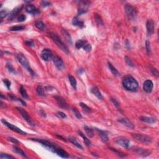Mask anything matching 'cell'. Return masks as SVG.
<instances>
[{
    "mask_svg": "<svg viewBox=\"0 0 159 159\" xmlns=\"http://www.w3.org/2000/svg\"><path fill=\"white\" fill-rule=\"evenodd\" d=\"M86 42H87V41H86V40H83L80 39V40H78V41L76 42L75 47H77V49H78L83 48L84 46H85V45L86 44Z\"/></svg>",
    "mask_w": 159,
    "mask_h": 159,
    "instance_id": "f546056e",
    "label": "cell"
},
{
    "mask_svg": "<svg viewBox=\"0 0 159 159\" xmlns=\"http://www.w3.org/2000/svg\"><path fill=\"white\" fill-rule=\"evenodd\" d=\"M2 121V123H3L5 125V126H7L8 128L10 129L11 130H13V131L16 132L18 133V134H22V135H26V134H27V133L26 132L22 130L21 129H19V127H17V126H14V125L12 124H11V123H9L8 122L6 121H5V119H2V121Z\"/></svg>",
    "mask_w": 159,
    "mask_h": 159,
    "instance_id": "30bf717a",
    "label": "cell"
},
{
    "mask_svg": "<svg viewBox=\"0 0 159 159\" xmlns=\"http://www.w3.org/2000/svg\"><path fill=\"white\" fill-rule=\"evenodd\" d=\"M118 122L120 123H121L122 124L124 125L125 126L127 127L128 128L130 129H134L135 128V126L127 118H121V119H119L118 120Z\"/></svg>",
    "mask_w": 159,
    "mask_h": 159,
    "instance_id": "e0dca14e",
    "label": "cell"
},
{
    "mask_svg": "<svg viewBox=\"0 0 159 159\" xmlns=\"http://www.w3.org/2000/svg\"><path fill=\"white\" fill-rule=\"evenodd\" d=\"M22 7H23L22 6H19V7L16 8L15 9H13V10L10 13H9V14L8 15V20H9V21H12V20L14 19L15 17L18 15L19 13V12L22 10Z\"/></svg>",
    "mask_w": 159,
    "mask_h": 159,
    "instance_id": "9a60e30c",
    "label": "cell"
},
{
    "mask_svg": "<svg viewBox=\"0 0 159 159\" xmlns=\"http://www.w3.org/2000/svg\"><path fill=\"white\" fill-rule=\"evenodd\" d=\"M25 43H26L27 46H30V47H34V42L32 40H28L25 42Z\"/></svg>",
    "mask_w": 159,
    "mask_h": 159,
    "instance_id": "c3c4849f",
    "label": "cell"
},
{
    "mask_svg": "<svg viewBox=\"0 0 159 159\" xmlns=\"http://www.w3.org/2000/svg\"><path fill=\"white\" fill-rule=\"evenodd\" d=\"M53 62L57 69L59 70H62L65 68V65L62 58L58 56H55L53 58Z\"/></svg>",
    "mask_w": 159,
    "mask_h": 159,
    "instance_id": "7c38bea8",
    "label": "cell"
},
{
    "mask_svg": "<svg viewBox=\"0 0 159 159\" xmlns=\"http://www.w3.org/2000/svg\"><path fill=\"white\" fill-rule=\"evenodd\" d=\"M62 35H63L64 39H65V40H66L68 43H70V45L72 44V39L70 34L69 33V32H68V31L65 29H62Z\"/></svg>",
    "mask_w": 159,
    "mask_h": 159,
    "instance_id": "ffe728a7",
    "label": "cell"
},
{
    "mask_svg": "<svg viewBox=\"0 0 159 159\" xmlns=\"http://www.w3.org/2000/svg\"><path fill=\"white\" fill-rule=\"evenodd\" d=\"M94 17H95V21L96 22V23H97V24H98L99 26H103V19H102V18L101 17V16H100V15L96 14V13H95V14H94Z\"/></svg>",
    "mask_w": 159,
    "mask_h": 159,
    "instance_id": "d6a6232c",
    "label": "cell"
},
{
    "mask_svg": "<svg viewBox=\"0 0 159 159\" xmlns=\"http://www.w3.org/2000/svg\"><path fill=\"white\" fill-rule=\"evenodd\" d=\"M132 137L135 139L136 141H139L145 144H149L152 142V138L149 135L142 134H131Z\"/></svg>",
    "mask_w": 159,
    "mask_h": 159,
    "instance_id": "277c9868",
    "label": "cell"
},
{
    "mask_svg": "<svg viewBox=\"0 0 159 159\" xmlns=\"http://www.w3.org/2000/svg\"><path fill=\"white\" fill-rule=\"evenodd\" d=\"M3 83H5V85H6V86L7 87V88L8 89H10V87H11V81H9L8 79H4L3 80Z\"/></svg>",
    "mask_w": 159,
    "mask_h": 159,
    "instance_id": "7dc6e473",
    "label": "cell"
},
{
    "mask_svg": "<svg viewBox=\"0 0 159 159\" xmlns=\"http://www.w3.org/2000/svg\"><path fill=\"white\" fill-rule=\"evenodd\" d=\"M146 28H147V33L149 36H151L154 31L155 26L154 22L152 19H149L147 21L146 23Z\"/></svg>",
    "mask_w": 159,
    "mask_h": 159,
    "instance_id": "4fadbf2b",
    "label": "cell"
},
{
    "mask_svg": "<svg viewBox=\"0 0 159 159\" xmlns=\"http://www.w3.org/2000/svg\"><path fill=\"white\" fill-rule=\"evenodd\" d=\"M37 93L39 96H45V92H44V89L43 88V87L42 86H38L37 87Z\"/></svg>",
    "mask_w": 159,
    "mask_h": 159,
    "instance_id": "74e56055",
    "label": "cell"
},
{
    "mask_svg": "<svg viewBox=\"0 0 159 159\" xmlns=\"http://www.w3.org/2000/svg\"><path fill=\"white\" fill-rule=\"evenodd\" d=\"M40 57L42 58L44 61H49L52 59L53 58V54L52 51L49 49H44L42 51L41 54H40Z\"/></svg>",
    "mask_w": 159,
    "mask_h": 159,
    "instance_id": "8fae6325",
    "label": "cell"
},
{
    "mask_svg": "<svg viewBox=\"0 0 159 159\" xmlns=\"http://www.w3.org/2000/svg\"><path fill=\"white\" fill-rule=\"evenodd\" d=\"M99 135L101 138V140L104 142H107L109 141V138L108 136V134H107L106 132L104 131V130H99L97 129Z\"/></svg>",
    "mask_w": 159,
    "mask_h": 159,
    "instance_id": "44dd1931",
    "label": "cell"
},
{
    "mask_svg": "<svg viewBox=\"0 0 159 159\" xmlns=\"http://www.w3.org/2000/svg\"><path fill=\"white\" fill-rule=\"evenodd\" d=\"M139 119L141 121H142L149 124H153L156 123V119L153 118H150V117L141 116L139 118Z\"/></svg>",
    "mask_w": 159,
    "mask_h": 159,
    "instance_id": "603a6c76",
    "label": "cell"
},
{
    "mask_svg": "<svg viewBox=\"0 0 159 159\" xmlns=\"http://www.w3.org/2000/svg\"><path fill=\"white\" fill-rule=\"evenodd\" d=\"M55 153H56L58 156H60V157H62V158H69V153H68L66 151H65L64 150H63V149H58V148H57V149Z\"/></svg>",
    "mask_w": 159,
    "mask_h": 159,
    "instance_id": "7402d4cb",
    "label": "cell"
},
{
    "mask_svg": "<svg viewBox=\"0 0 159 159\" xmlns=\"http://www.w3.org/2000/svg\"><path fill=\"white\" fill-rule=\"evenodd\" d=\"M152 71H153V75H156L157 77H158V71H157V70H156L155 69H152Z\"/></svg>",
    "mask_w": 159,
    "mask_h": 159,
    "instance_id": "db71d44e",
    "label": "cell"
},
{
    "mask_svg": "<svg viewBox=\"0 0 159 159\" xmlns=\"http://www.w3.org/2000/svg\"><path fill=\"white\" fill-rule=\"evenodd\" d=\"M17 100H18V101H19V102H21V103H22V105H23V106H26V103L25 102H24V101H23L22 100H21V99L17 98Z\"/></svg>",
    "mask_w": 159,
    "mask_h": 159,
    "instance_id": "9f6ffc18",
    "label": "cell"
},
{
    "mask_svg": "<svg viewBox=\"0 0 159 159\" xmlns=\"http://www.w3.org/2000/svg\"><path fill=\"white\" fill-rule=\"evenodd\" d=\"M51 3L48 2V1H42V5L43 7H47V6H51Z\"/></svg>",
    "mask_w": 159,
    "mask_h": 159,
    "instance_id": "816d5d0a",
    "label": "cell"
},
{
    "mask_svg": "<svg viewBox=\"0 0 159 159\" xmlns=\"http://www.w3.org/2000/svg\"><path fill=\"white\" fill-rule=\"evenodd\" d=\"M80 106L81 107V108H82L86 112L89 113V112H91L92 111V109L89 108V107H88L86 104H85V103H80Z\"/></svg>",
    "mask_w": 159,
    "mask_h": 159,
    "instance_id": "d590c367",
    "label": "cell"
},
{
    "mask_svg": "<svg viewBox=\"0 0 159 159\" xmlns=\"http://www.w3.org/2000/svg\"><path fill=\"white\" fill-rule=\"evenodd\" d=\"M26 11L27 13L31 14H36L39 13V10L33 5H31V4L27 5L26 7Z\"/></svg>",
    "mask_w": 159,
    "mask_h": 159,
    "instance_id": "ac0fdd59",
    "label": "cell"
},
{
    "mask_svg": "<svg viewBox=\"0 0 159 159\" xmlns=\"http://www.w3.org/2000/svg\"><path fill=\"white\" fill-rule=\"evenodd\" d=\"M69 81L70 83V85L71 86L74 88L75 89H77V80H76L75 78L72 75H69Z\"/></svg>",
    "mask_w": 159,
    "mask_h": 159,
    "instance_id": "f1b7e54d",
    "label": "cell"
},
{
    "mask_svg": "<svg viewBox=\"0 0 159 159\" xmlns=\"http://www.w3.org/2000/svg\"><path fill=\"white\" fill-rule=\"evenodd\" d=\"M91 92H92V93H93L95 96H96L99 100H103V96H102L100 89H99V88H98L97 86H93V88L91 89Z\"/></svg>",
    "mask_w": 159,
    "mask_h": 159,
    "instance_id": "d6986e66",
    "label": "cell"
},
{
    "mask_svg": "<svg viewBox=\"0 0 159 159\" xmlns=\"http://www.w3.org/2000/svg\"><path fill=\"white\" fill-rule=\"evenodd\" d=\"M126 46L128 49H130V43L129 42L128 40H126Z\"/></svg>",
    "mask_w": 159,
    "mask_h": 159,
    "instance_id": "11a10c76",
    "label": "cell"
},
{
    "mask_svg": "<svg viewBox=\"0 0 159 159\" xmlns=\"http://www.w3.org/2000/svg\"><path fill=\"white\" fill-rule=\"evenodd\" d=\"M8 140H9V141H11V142H13V143H14V144L19 143V141H17L16 139H14V138H8Z\"/></svg>",
    "mask_w": 159,
    "mask_h": 159,
    "instance_id": "f5cc1de1",
    "label": "cell"
},
{
    "mask_svg": "<svg viewBox=\"0 0 159 159\" xmlns=\"http://www.w3.org/2000/svg\"><path fill=\"white\" fill-rule=\"evenodd\" d=\"M153 82L150 80H147L144 83L143 85V89L146 93H151L152 89H153Z\"/></svg>",
    "mask_w": 159,
    "mask_h": 159,
    "instance_id": "5bb4252c",
    "label": "cell"
},
{
    "mask_svg": "<svg viewBox=\"0 0 159 159\" xmlns=\"http://www.w3.org/2000/svg\"><path fill=\"white\" fill-rule=\"evenodd\" d=\"M13 151H14V152H16V153H18L19 155H20L22 156V157H26V158H28V157H27V156H26V153H24V152H23V150H22V149H19V148L17 147H15V146L13 147Z\"/></svg>",
    "mask_w": 159,
    "mask_h": 159,
    "instance_id": "4dcf8cb0",
    "label": "cell"
},
{
    "mask_svg": "<svg viewBox=\"0 0 159 159\" xmlns=\"http://www.w3.org/2000/svg\"><path fill=\"white\" fill-rule=\"evenodd\" d=\"M125 12L129 19L131 21H135L137 17V11L135 8L130 5H126Z\"/></svg>",
    "mask_w": 159,
    "mask_h": 159,
    "instance_id": "8992f818",
    "label": "cell"
},
{
    "mask_svg": "<svg viewBox=\"0 0 159 159\" xmlns=\"http://www.w3.org/2000/svg\"><path fill=\"white\" fill-rule=\"evenodd\" d=\"M35 26H36V27L37 28V29L41 30V31H43V30H44L45 28H46V26H45V24H43L42 22L40 21H36V24H35Z\"/></svg>",
    "mask_w": 159,
    "mask_h": 159,
    "instance_id": "8d00e7d4",
    "label": "cell"
},
{
    "mask_svg": "<svg viewBox=\"0 0 159 159\" xmlns=\"http://www.w3.org/2000/svg\"><path fill=\"white\" fill-rule=\"evenodd\" d=\"M108 67L110 71L111 72V73H112V74L114 75L115 76H118L119 75V72L118 71V70L116 69V68L115 67V66H113L112 64H111V63H110V62H108Z\"/></svg>",
    "mask_w": 159,
    "mask_h": 159,
    "instance_id": "4316f807",
    "label": "cell"
},
{
    "mask_svg": "<svg viewBox=\"0 0 159 159\" xmlns=\"http://www.w3.org/2000/svg\"><path fill=\"white\" fill-rule=\"evenodd\" d=\"M0 158H15L13 156L9 155L7 153H1L0 155Z\"/></svg>",
    "mask_w": 159,
    "mask_h": 159,
    "instance_id": "f6af8a7d",
    "label": "cell"
},
{
    "mask_svg": "<svg viewBox=\"0 0 159 159\" xmlns=\"http://www.w3.org/2000/svg\"><path fill=\"white\" fill-rule=\"evenodd\" d=\"M134 150L135 152H136L137 153H139V154L142 155L143 156H146V155H150V152L149 151L147 150H145L144 149H141V148H134Z\"/></svg>",
    "mask_w": 159,
    "mask_h": 159,
    "instance_id": "cb8c5ba5",
    "label": "cell"
},
{
    "mask_svg": "<svg viewBox=\"0 0 159 159\" xmlns=\"http://www.w3.org/2000/svg\"><path fill=\"white\" fill-rule=\"evenodd\" d=\"M6 67H7L8 70H9L11 73H14V74H16V70H14V69L13 68V66H12L11 64H10V63H7V65H6Z\"/></svg>",
    "mask_w": 159,
    "mask_h": 159,
    "instance_id": "7bdbcfd3",
    "label": "cell"
},
{
    "mask_svg": "<svg viewBox=\"0 0 159 159\" xmlns=\"http://www.w3.org/2000/svg\"><path fill=\"white\" fill-rule=\"evenodd\" d=\"M17 59L18 60V62L21 63L22 66L24 68V69H26L28 72L30 73V74L32 76V77H34L36 75V73L34 72L33 71L32 69L30 66L29 61L27 59V58L23 55L22 54L20 53L17 55Z\"/></svg>",
    "mask_w": 159,
    "mask_h": 159,
    "instance_id": "7a4b0ae2",
    "label": "cell"
},
{
    "mask_svg": "<svg viewBox=\"0 0 159 159\" xmlns=\"http://www.w3.org/2000/svg\"><path fill=\"white\" fill-rule=\"evenodd\" d=\"M83 49L85 51L90 52L91 50H92V46H91V45L89 44L88 42H87L86 43V44L85 45V46H84V47Z\"/></svg>",
    "mask_w": 159,
    "mask_h": 159,
    "instance_id": "bcb514c9",
    "label": "cell"
},
{
    "mask_svg": "<svg viewBox=\"0 0 159 159\" xmlns=\"http://www.w3.org/2000/svg\"><path fill=\"white\" fill-rule=\"evenodd\" d=\"M19 92L21 93V96L24 98V99H29V96H28V93H27L26 90L25 88L22 86H21L19 88Z\"/></svg>",
    "mask_w": 159,
    "mask_h": 159,
    "instance_id": "1f68e13d",
    "label": "cell"
},
{
    "mask_svg": "<svg viewBox=\"0 0 159 159\" xmlns=\"http://www.w3.org/2000/svg\"><path fill=\"white\" fill-rule=\"evenodd\" d=\"M84 129L86 131V134H88V136H89V138H93V135H94V132H93V130L92 128L85 126L84 127Z\"/></svg>",
    "mask_w": 159,
    "mask_h": 159,
    "instance_id": "836d02e7",
    "label": "cell"
},
{
    "mask_svg": "<svg viewBox=\"0 0 159 159\" xmlns=\"http://www.w3.org/2000/svg\"><path fill=\"white\" fill-rule=\"evenodd\" d=\"M78 134H79V135H80V136L83 138L84 142H85V144H86V146L90 147L91 145H92V143H91L90 141H89V140L86 138V135H85L83 133L81 132V131H78Z\"/></svg>",
    "mask_w": 159,
    "mask_h": 159,
    "instance_id": "484cf974",
    "label": "cell"
},
{
    "mask_svg": "<svg viewBox=\"0 0 159 159\" xmlns=\"http://www.w3.org/2000/svg\"><path fill=\"white\" fill-rule=\"evenodd\" d=\"M54 98L56 100L58 104L59 105V106L60 108H63V109H66L68 108V104L66 103V101L63 98L59 96H54Z\"/></svg>",
    "mask_w": 159,
    "mask_h": 159,
    "instance_id": "2e32d148",
    "label": "cell"
},
{
    "mask_svg": "<svg viewBox=\"0 0 159 159\" xmlns=\"http://www.w3.org/2000/svg\"><path fill=\"white\" fill-rule=\"evenodd\" d=\"M49 34L50 37L52 38V39L54 40V42L56 43L57 46L63 52H65V54H69V49H68L67 47L65 46L64 43L62 41V40L60 39L59 37H58L56 34L53 33V32H49Z\"/></svg>",
    "mask_w": 159,
    "mask_h": 159,
    "instance_id": "3957f363",
    "label": "cell"
},
{
    "mask_svg": "<svg viewBox=\"0 0 159 159\" xmlns=\"http://www.w3.org/2000/svg\"><path fill=\"white\" fill-rule=\"evenodd\" d=\"M26 19V17L24 15L21 14V15H20L18 17H17V21H18L19 22H23L25 21Z\"/></svg>",
    "mask_w": 159,
    "mask_h": 159,
    "instance_id": "f907efd6",
    "label": "cell"
},
{
    "mask_svg": "<svg viewBox=\"0 0 159 159\" xmlns=\"http://www.w3.org/2000/svg\"><path fill=\"white\" fill-rule=\"evenodd\" d=\"M72 111H73V112H74L75 115L77 118H78V119L81 118L82 116H81V113H80V112H79V111H78L77 108H72Z\"/></svg>",
    "mask_w": 159,
    "mask_h": 159,
    "instance_id": "b9f144b4",
    "label": "cell"
},
{
    "mask_svg": "<svg viewBox=\"0 0 159 159\" xmlns=\"http://www.w3.org/2000/svg\"><path fill=\"white\" fill-rule=\"evenodd\" d=\"M31 140L39 142L40 144L42 145L43 147H45L46 149H48L49 150H50V151L52 152H54V153H55L57 149V147L55 145L53 144L52 142H49V141H46V140L39 139H31Z\"/></svg>",
    "mask_w": 159,
    "mask_h": 159,
    "instance_id": "5b68a950",
    "label": "cell"
},
{
    "mask_svg": "<svg viewBox=\"0 0 159 159\" xmlns=\"http://www.w3.org/2000/svg\"><path fill=\"white\" fill-rule=\"evenodd\" d=\"M57 116L59 117V118H62V119H65V118H66V115H65V113H63V112H61V111H59V112H58L57 113Z\"/></svg>",
    "mask_w": 159,
    "mask_h": 159,
    "instance_id": "681fc988",
    "label": "cell"
},
{
    "mask_svg": "<svg viewBox=\"0 0 159 159\" xmlns=\"http://www.w3.org/2000/svg\"><path fill=\"white\" fill-rule=\"evenodd\" d=\"M123 85L125 89L132 92H136L139 88V83L137 80L130 75H127L124 77Z\"/></svg>",
    "mask_w": 159,
    "mask_h": 159,
    "instance_id": "6da1fadb",
    "label": "cell"
},
{
    "mask_svg": "<svg viewBox=\"0 0 159 159\" xmlns=\"http://www.w3.org/2000/svg\"><path fill=\"white\" fill-rule=\"evenodd\" d=\"M111 101H112V103H113L115 106L116 107V108L119 109L120 108V104H119V102H118L115 98H111Z\"/></svg>",
    "mask_w": 159,
    "mask_h": 159,
    "instance_id": "ee69618b",
    "label": "cell"
},
{
    "mask_svg": "<svg viewBox=\"0 0 159 159\" xmlns=\"http://www.w3.org/2000/svg\"><path fill=\"white\" fill-rule=\"evenodd\" d=\"M125 61H126V63H127V65H129V66H131V67H134V63H133L132 60L129 57H128L127 56L125 57Z\"/></svg>",
    "mask_w": 159,
    "mask_h": 159,
    "instance_id": "60d3db41",
    "label": "cell"
},
{
    "mask_svg": "<svg viewBox=\"0 0 159 159\" xmlns=\"http://www.w3.org/2000/svg\"><path fill=\"white\" fill-rule=\"evenodd\" d=\"M9 14V11L8 9H2V10H1V12H0V17H1V19H3L4 17H5L6 16Z\"/></svg>",
    "mask_w": 159,
    "mask_h": 159,
    "instance_id": "f35d334b",
    "label": "cell"
},
{
    "mask_svg": "<svg viewBox=\"0 0 159 159\" xmlns=\"http://www.w3.org/2000/svg\"><path fill=\"white\" fill-rule=\"evenodd\" d=\"M91 2L88 1H82L80 2L79 8L78 10V14L81 15L84 13H86L88 11V9L90 6Z\"/></svg>",
    "mask_w": 159,
    "mask_h": 159,
    "instance_id": "ba28073f",
    "label": "cell"
},
{
    "mask_svg": "<svg viewBox=\"0 0 159 159\" xmlns=\"http://www.w3.org/2000/svg\"><path fill=\"white\" fill-rule=\"evenodd\" d=\"M72 24L73 26H78L80 28H83L84 27V22L83 21H80L78 19V17H75L73 18L72 21Z\"/></svg>",
    "mask_w": 159,
    "mask_h": 159,
    "instance_id": "d4e9b609",
    "label": "cell"
},
{
    "mask_svg": "<svg viewBox=\"0 0 159 159\" xmlns=\"http://www.w3.org/2000/svg\"><path fill=\"white\" fill-rule=\"evenodd\" d=\"M69 140L71 143H72L74 145L75 147H77V148H78V149H83V147L81 146V145L80 144L79 142L77 141V139H76L75 138H69Z\"/></svg>",
    "mask_w": 159,
    "mask_h": 159,
    "instance_id": "83f0119b",
    "label": "cell"
},
{
    "mask_svg": "<svg viewBox=\"0 0 159 159\" xmlns=\"http://www.w3.org/2000/svg\"><path fill=\"white\" fill-rule=\"evenodd\" d=\"M145 48H146V52L147 54H150L151 52V47H150V42L149 40H146L145 42Z\"/></svg>",
    "mask_w": 159,
    "mask_h": 159,
    "instance_id": "ab89813d",
    "label": "cell"
},
{
    "mask_svg": "<svg viewBox=\"0 0 159 159\" xmlns=\"http://www.w3.org/2000/svg\"><path fill=\"white\" fill-rule=\"evenodd\" d=\"M17 109V111L20 112V114L21 115V116H22V118H24V120L27 122L29 125L32 126H34L35 124L33 122V121L32 120V119L31 118V117L29 116V114L27 112V111L26 110H24V109L21 108H16Z\"/></svg>",
    "mask_w": 159,
    "mask_h": 159,
    "instance_id": "52a82bcc",
    "label": "cell"
},
{
    "mask_svg": "<svg viewBox=\"0 0 159 159\" xmlns=\"http://www.w3.org/2000/svg\"><path fill=\"white\" fill-rule=\"evenodd\" d=\"M115 142L117 144L119 145L120 146L123 147L124 148H128L130 144V141L127 138L125 137L120 136L118 137L115 139Z\"/></svg>",
    "mask_w": 159,
    "mask_h": 159,
    "instance_id": "9c48e42d",
    "label": "cell"
},
{
    "mask_svg": "<svg viewBox=\"0 0 159 159\" xmlns=\"http://www.w3.org/2000/svg\"><path fill=\"white\" fill-rule=\"evenodd\" d=\"M25 29V26H15L11 27L9 28V31H22Z\"/></svg>",
    "mask_w": 159,
    "mask_h": 159,
    "instance_id": "e575fe53",
    "label": "cell"
}]
</instances>
